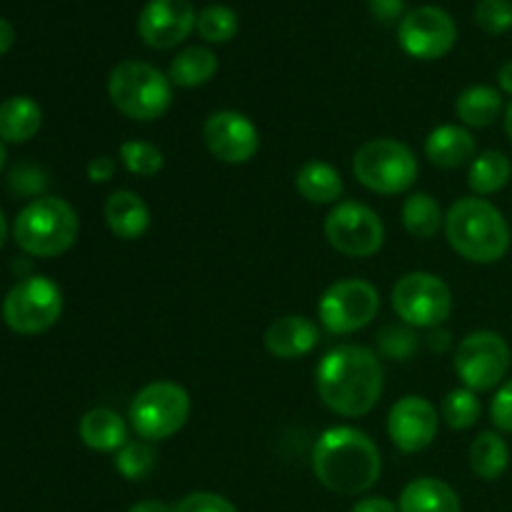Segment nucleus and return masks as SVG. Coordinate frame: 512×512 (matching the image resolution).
Listing matches in <instances>:
<instances>
[{"mask_svg": "<svg viewBox=\"0 0 512 512\" xmlns=\"http://www.w3.org/2000/svg\"><path fill=\"white\" fill-rule=\"evenodd\" d=\"M315 388L330 413L363 418L383 398V365L365 345H338L315 368Z\"/></svg>", "mask_w": 512, "mask_h": 512, "instance_id": "1", "label": "nucleus"}, {"mask_svg": "<svg viewBox=\"0 0 512 512\" xmlns=\"http://www.w3.org/2000/svg\"><path fill=\"white\" fill-rule=\"evenodd\" d=\"M313 473L330 493L360 495L380 480L383 458L368 433L350 425H335L315 443Z\"/></svg>", "mask_w": 512, "mask_h": 512, "instance_id": "2", "label": "nucleus"}, {"mask_svg": "<svg viewBox=\"0 0 512 512\" xmlns=\"http://www.w3.org/2000/svg\"><path fill=\"white\" fill-rule=\"evenodd\" d=\"M445 235L460 258L468 263H498L510 250V225L498 205L485 198H463L445 215Z\"/></svg>", "mask_w": 512, "mask_h": 512, "instance_id": "3", "label": "nucleus"}, {"mask_svg": "<svg viewBox=\"0 0 512 512\" xmlns=\"http://www.w3.org/2000/svg\"><path fill=\"white\" fill-rule=\"evenodd\" d=\"M80 233V220L73 205L63 198H35L18 213L13 238L25 255L58 258L68 253Z\"/></svg>", "mask_w": 512, "mask_h": 512, "instance_id": "4", "label": "nucleus"}, {"mask_svg": "<svg viewBox=\"0 0 512 512\" xmlns=\"http://www.w3.org/2000/svg\"><path fill=\"white\" fill-rule=\"evenodd\" d=\"M108 98L125 118L153 123L173 105V83L155 65L143 60H123L108 75Z\"/></svg>", "mask_w": 512, "mask_h": 512, "instance_id": "5", "label": "nucleus"}, {"mask_svg": "<svg viewBox=\"0 0 512 512\" xmlns=\"http://www.w3.org/2000/svg\"><path fill=\"white\" fill-rule=\"evenodd\" d=\"M420 165L413 148L395 138H375L360 145L353 158V175L363 188L378 195H400L418 180Z\"/></svg>", "mask_w": 512, "mask_h": 512, "instance_id": "6", "label": "nucleus"}, {"mask_svg": "<svg viewBox=\"0 0 512 512\" xmlns=\"http://www.w3.org/2000/svg\"><path fill=\"white\" fill-rule=\"evenodd\" d=\"M130 428L140 440L160 443L183 430L190 418V395L183 385L158 380L135 393L128 410Z\"/></svg>", "mask_w": 512, "mask_h": 512, "instance_id": "7", "label": "nucleus"}, {"mask_svg": "<svg viewBox=\"0 0 512 512\" xmlns=\"http://www.w3.org/2000/svg\"><path fill=\"white\" fill-rule=\"evenodd\" d=\"M63 315V290L45 275H30L10 288L3 300V320L13 333L40 335Z\"/></svg>", "mask_w": 512, "mask_h": 512, "instance_id": "8", "label": "nucleus"}, {"mask_svg": "<svg viewBox=\"0 0 512 512\" xmlns=\"http://www.w3.org/2000/svg\"><path fill=\"white\" fill-rule=\"evenodd\" d=\"M390 303L410 328H438L453 313V290L438 275L415 270L393 285Z\"/></svg>", "mask_w": 512, "mask_h": 512, "instance_id": "9", "label": "nucleus"}, {"mask_svg": "<svg viewBox=\"0 0 512 512\" xmlns=\"http://www.w3.org/2000/svg\"><path fill=\"white\" fill-rule=\"evenodd\" d=\"M380 310V293L373 283L360 278L338 280L318 303V320L328 333L353 335L368 328Z\"/></svg>", "mask_w": 512, "mask_h": 512, "instance_id": "10", "label": "nucleus"}, {"mask_svg": "<svg viewBox=\"0 0 512 512\" xmlns=\"http://www.w3.org/2000/svg\"><path fill=\"white\" fill-rule=\"evenodd\" d=\"M453 365L463 388L485 393L505 383L510 370V345L495 330H475L460 340Z\"/></svg>", "mask_w": 512, "mask_h": 512, "instance_id": "11", "label": "nucleus"}, {"mask_svg": "<svg viewBox=\"0 0 512 512\" xmlns=\"http://www.w3.org/2000/svg\"><path fill=\"white\" fill-rule=\"evenodd\" d=\"M325 238L348 258H370L385 243V225L373 208L343 200L325 218Z\"/></svg>", "mask_w": 512, "mask_h": 512, "instance_id": "12", "label": "nucleus"}, {"mask_svg": "<svg viewBox=\"0 0 512 512\" xmlns=\"http://www.w3.org/2000/svg\"><path fill=\"white\" fill-rule=\"evenodd\" d=\"M458 25L453 15L438 5H420L403 15L398 28V43L410 58L440 60L455 48Z\"/></svg>", "mask_w": 512, "mask_h": 512, "instance_id": "13", "label": "nucleus"}, {"mask_svg": "<svg viewBox=\"0 0 512 512\" xmlns=\"http://www.w3.org/2000/svg\"><path fill=\"white\" fill-rule=\"evenodd\" d=\"M203 140L215 160L228 165H243L258 153L260 130L248 115L238 113V110H218L205 120Z\"/></svg>", "mask_w": 512, "mask_h": 512, "instance_id": "14", "label": "nucleus"}, {"mask_svg": "<svg viewBox=\"0 0 512 512\" xmlns=\"http://www.w3.org/2000/svg\"><path fill=\"white\" fill-rule=\"evenodd\" d=\"M438 408L423 395H405L390 408L388 435L403 453H423L438 438Z\"/></svg>", "mask_w": 512, "mask_h": 512, "instance_id": "15", "label": "nucleus"}, {"mask_svg": "<svg viewBox=\"0 0 512 512\" xmlns=\"http://www.w3.org/2000/svg\"><path fill=\"white\" fill-rule=\"evenodd\" d=\"M198 23L190 0H150L138 15V35L155 50H170L183 43Z\"/></svg>", "mask_w": 512, "mask_h": 512, "instance_id": "16", "label": "nucleus"}, {"mask_svg": "<svg viewBox=\"0 0 512 512\" xmlns=\"http://www.w3.org/2000/svg\"><path fill=\"white\" fill-rule=\"evenodd\" d=\"M265 350L278 360H298L313 353L320 343V330L305 315H283L273 320L263 335Z\"/></svg>", "mask_w": 512, "mask_h": 512, "instance_id": "17", "label": "nucleus"}, {"mask_svg": "<svg viewBox=\"0 0 512 512\" xmlns=\"http://www.w3.org/2000/svg\"><path fill=\"white\" fill-rule=\"evenodd\" d=\"M105 223L118 240L133 243L140 240L150 228V208L133 190H115L105 200Z\"/></svg>", "mask_w": 512, "mask_h": 512, "instance_id": "18", "label": "nucleus"}, {"mask_svg": "<svg viewBox=\"0 0 512 512\" xmlns=\"http://www.w3.org/2000/svg\"><path fill=\"white\" fill-rule=\"evenodd\" d=\"M425 155L443 170H455L475 158V138L463 125H438L425 138Z\"/></svg>", "mask_w": 512, "mask_h": 512, "instance_id": "19", "label": "nucleus"}, {"mask_svg": "<svg viewBox=\"0 0 512 512\" xmlns=\"http://www.w3.org/2000/svg\"><path fill=\"white\" fill-rule=\"evenodd\" d=\"M80 443L95 453H118L128 443V425L115 410L93 408L80 418Z\"/></svg>", "mask_w": 512, "mask_h": 512, "instance_id": "20", "label": "nucleus"}, {"mask_svg": "<svg viewBox=\"0 0 512 512\" xmlns=\"http://www.w3.org/2000/svg\"><path fill=\"white\" fill-rule=\"evenodd\" d=\"M400 512H463L460 495L445 480L418 478L408 483L398 500Z\"/></svg>", "mask_w": 512, "mask_h": 512, "instance_id": "21", "label": "nucleus"}, {"mask_svg": "<svg viewBox=\"0 0 512 512\" xmlns=\"http://www.w3.org/2000/svg\"><path fill=\"white\" fill-rule=\"evenodd\" d=\"M43 125V110L28 95H13L0 103V140L3 143H28Z\"/></svg>", "mask_w": 512, "mask_h": 512, "instance_id": "22", "label": "nucleus"}, {"mask_svg": "<svg viewBox=\"0 0 512 512\" xmlns=\"http://www.w3.org/2000/svg\"><path fill=\"white\" fill-rule=\"evenodd\" d=\"M295 188H298V193L308 203L330 205L338 203L345 190V183L338 168H333L330 163H323V160H310L295 175Z\"/></svg>", "mask_w": 512, "mask_h": 512, "instance_id": "23", "label": "nucleus"}, {"mask_svg": "<svg viewBox=\"0 0 512 512\" xmlns=\"http://www.w3.org/2000/svg\"><path fill=\"white\" fill-rule=\"evenodd\" d=\"M455 113L468 128H488L503 113V93L493 85H470L455 100Z\"/></svg>", "mask_w": 512, "mask_h": 512, "instance_id": "24", "label": "nucleus"}, {"mask_svg": "<svg viewBox=\"0 0 512 512\" xmlns=\"http://www.w3.org/2000/svg\"><path fill=\"white\" fill-rule=\"evenodd\" d=\"M218 73V55L210 48H185L173 58L168 70L170 83L178 88H200Z\"/></svg>", "mask_w": 512, "mask_h": 512, "instance_id": "25", "label": "nucleus"}, {"mask_svg": "<svg viewBox=\"0 0 512 512\" xmlns=\"http://www.w3.org/2000/svg\"><path fill=\"white\" fill-rule=\"evenodd\" d=\"M468 460L470 470H473L480 480L493 483V480L503 478V473L508 470L510 448L508 443H505L503 435L493 433V430H485V433H480L478 438L470 443Z\"/></svg>", "mask_w": 512, "mask_h": 512, "instance_id": "26", "label": "nucleus"}, {"mask_svg": "<svg viewBox=\"0 0 512 512\" xmlns=\"http://www.w3.org/2000/svg\"><path fill=\"white\" fill-rule=\"evenodd\" d=\"M512 178V163L505 153L500 150H483L480 155H475L473 163H470L468 173V185L478 198L485 195H495L510 183Z\"/></svg>", "mask_w": 512, "mask_h": 512, "instance_id": "27", "label": "nucleus"}, {"mask_svg": "<svg viewBox=\"0 0 512 512\" xmlns=\"http://www.w3.org/2000/svg\"><path fill=\"white\" fill-rule=\"evenodd\" d=\"M400 215H403V228L418 240H430L438 235L440 228H445L443 210L430 193H410Z\"/></svg>", "mask_w": 512, "mask_h": 512, "instance_id": "28", "label": "nucleus"}, {"mask_svg": "<svg viewBox=\"0 0 512 512\" xmlns=\"http://www.w3.org/2000/svg\"><path fill=\"white\" fill-rule=\"evenodd\" d=\"M440 418L453 430H470L480 420L478 393L468 388H455L440 403Z\"/></svg>", "mask_w": 512, "mask_h": 512, "instance_id": "29", "label": "nucleus"}, {"mask_svg": "<svg viewBox=\"0 0 512 512\" xmlns=\"http://www.w3.org/2000/svg\"><path fill=\"white\" fill-rule=\"evenodd\" d=\"M120 163H123V168L130 175L153 178V175H158L163 170L165 158L158 145L145 143V140H125L120 145Z\"/></svg>", "mask_w": 512, "mask_h": 512, "instance_id": "30", "label": "nucleus"}, {"mask_svg": "<svg viewBox=\"0 0 512 512\" xmlns=\"http://www.w3.org/2000/svg\"><path fill=\"white\" fill-rule=\"evenodd\" d=\"M195 28L205 43H228L238 35L240 23L235 10H230L228 5H208L198 13Z\"/></svg>", "mask_w": 512, "mask_h": 512, "instance_id": "31", "label": "nucleus"}, {"mask_svg": "<svg viewBox=\"0 0 512 512\" xmlns=\"http://www.w3.org/2000/svg\"><path fill=\"white\" fill-rule=\"evenodd\" d=\"M155 450L148 440H138V443H125L123 448L115 453V468L125 480H145L155 468Z\"/></svg>", "mask_w": 512, "mask_h": 512, "instance_id": "32", "label": "nucleus"}, {"mask_svg": "<svg viewBox=\"0 0 512 512\" xmlns=\"http://www.w3.org/2000/svg\"><path fill=\"white\" fill-rule=\"evenodd\" d=\"M475 23L490 35H503L512 28L510 0H480L475 8Z\"/></svg>", "mask_w": 512, "mask_h": 512, "instance_id": "33", "label": "nucleus"}, {"mask_svg": "<svg viewBox=\"0 0 512 512\" xmlns=\"http://www.w3.org/2000/svg\"><path fill=\"white\" fill-rule=\"evenodd\" d=\"M175 512H238L228 498L218 493H190L175 505Z\"/></svg>", "mask_w": 512, "mask_h": 512, "instance_id": "34", "label": "nucleus"}, {"mask_svg": "<svg viewBox=\"0 0 512 512\" xmlns=\"http://www.w3.org/2000/svg\"><path fill=\"white\" fill-rule=\"evenodd\" d=\"M380 345H383V353L390 355V358L408 360L410 353L415 350V335L403 328H385L383 335H380Z\"/></svg>", "mask_w": 512, "mask_h": 512, "instance_id": "35", "label": "nucleus"}, {"mask_svg": "<svg viewBox=\"0 0 512 512\" xmlns=\"http://www.w3.org/2000/svg\"><path fill=\"white\" fill-rule=\"evenodd\" d=\"M490 418H493L495 428L512 433V378L505 380L495 393L493 403H490Z\"/></svg>", "mask_w": 512, "mask_h": 512, "instance_id": "36", "label": "nucleus"}, {"mask_svg": "<svg viewBox=\"0 0 512 512\" xmlns=\"http://www.w3.org/2000/svg\"><path fill=\"white\" fill-rule=\"evenodd\" d=\"M115 168L118 165H115V160L110 155H98V158H93L88 163L90 183H108V180H113Z\"/></svg>", "mask_w": 512, "mask_h": 512, "instance_id": "37", "label": "nucleus"}, {"mask_svg": "<svg viewBox=\"0 0 512 512\" xmlns=\"http://www.w3.org/2000/svg\"><path fill=\"white\" fill-rule=\"evenodd\" d=\"M403 8H405L403 0H370V10H373V15L378 20H385V23H390V20H395L398 15H403Z\"/></svg>", "mask_w": 512, "mask_h": 512, "instance_id": "38", "label": "nucleus"}, {"mask_svg": "<svg viewBox=\"0 0 512 512\" xmlns=\"http://www.w3.org/2000/svg\"><path fill=\"white\" fill-rule=\"evenodd\" d=\"M350 512H400L398 505L388 498H363L353 505Z\"/></svg>", "mask_w": 512, "mask_h": 512, "instance_id": "39", "label": "nucleus"}, {"mask_svg": "<svg viewBox=\"0 0 512 512\" xmlns=\"http://www.w3.org/2000/svg\"><path fill=\"white\" fill-rule=\"evenodd\" d=\"M128 512H175V508H170L163 500H140V503L130 505Z\"/></svg>", "mask_w": 512, "mask_h": 512, "instance_id": "40", "label": "nucleus"}, {"mask_svg": "<svg viewBox=\"0 0 512 512\" xmlns=\"http://www.w3.org/2000/svg\"><path fill=\"white\" fill-rule=\"evenodd\" d=\"M15 40V30L13 25L8 23V20L0 18V55H5L10 50V45H13Z\"/></svg>", "mask_w": 512, "mask_h": 512, "instance_id": "41", "label": "nucleus"}, {"mask_svg": "<svg viewBox=\"0 0 512 512\" xmlns=\"http://www.w3.org/2000/svg\"><path fill=\"white\" fill-rule=\"evenodd\" d=\"M498 85H500V93H508L512 98V60L505 63L498 73Z\"/></svg>", "mask_w": 512, "mask_h": 512, "instance_id": "42", "label": "nucleus"}, {"mask_svg": "<svg viewBox=\"0 0 512 512\" xmlns=\"http://www.w3.org/2000/svg\"><path fill=\"white\" fill-rule=\"evenodd\" d=\"M505 133H508V138L512 143V100H510L508 108H505Z\"/></svg>", "mask_w": 512, "mask_h": 512, "instance_id": "43", "label": "nucleus"}, {"mask_svg": "<svg viewBox=\"0 0 512 512\" xmlns=\"http://www.w3.org/2000/svg\"><path fill=\"white\" fill-rule=\"evenodd\" d=\"M5 238H8V223H5V215L3 210H0V250H3Z\"/></svg>", "mask_w": 512, "mask_h": 512, "instance_id": "44", "label": "nucleus"}, {"mask_svg": "<svg viewBox=\"0 0 512 512\" xmlns=\"http://www.w3.org/2000/svg\"><path fill=\"white\" fill-rule=\"evenodd\" d=\"M3 165H5V145L3 140H0V170H3Z\"/></svg>", "mask_w": 512, "mask_h": 512, "instance_id": "45", "label": "nucleus"}]
</instances>
